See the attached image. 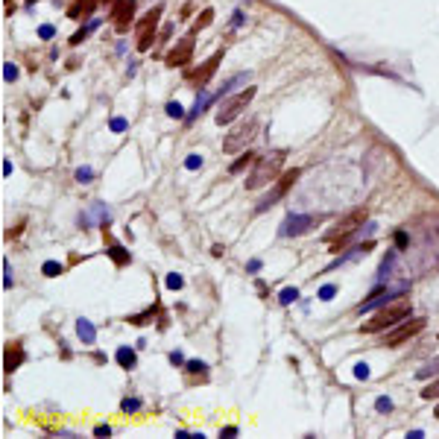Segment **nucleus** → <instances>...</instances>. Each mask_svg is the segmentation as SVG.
Returning <instances> with one entry per match:
<instances>
[{"instance_id": "1", "label": "nucleus", "mask_w": 439, "mask_h": 439, "mask_svg": "<svg viewBox=\"0 0 439 439\" xmlns=\"http://www.w3.org/2000/svg\"><path fill=\"white\" fill-rule=\"evenodd\" d=\"M410 299H395V302H386L381 311H375V316L363 325V334H378V331H389L392 325H398L401 319L410 316Z\"/></svg>"}, {"instance_id": "2", "label": "nucleus", "mask_w": 439, "mask_h": 439, "mask_svg": "<svg viewBox=\"0 0 439 439\" xmlns=\"http://www.w3.org/2000/svg\"><path fill=\"white\" fill-rule=\"evenodd\" d=\"M281 164H284V153H273V156L258 158V161H255V170L246 176V188H249V190H258V188L275 182L278 173H281Z\"/></svg>"}, {"instance_id": "3", "label": "nucleus", "mask_w": 439, "mask_h": 439, "mask_svg": "<svg viewBox=\"0 0 439 439\" xmlns=\"http://www.w3.org/2000/svg\"><path fill=\"white\" fill-rule=\"evenodd\" d=\"M425 328V319H401L398 325H392V328L384 334V345L389 348H395V345H401V343H407V340H413L419 331Z\"/></svg>"}, {"instance_id": "4", "label": "nucleus", "mask_w": 439, "mask_h": 439, "mask_svg": "<svg viewBox=\"0 0 439 439\" xmlns=\"http://www.w3.org/2000/svg\"><path fill=\"white\" fill-rule=\"evenodd\" d=\"M252 97H255V88H246V91H240V94H234V97H228L222 106L217 109V123L220 126H225V123H231L240 111L246 109L249 103H252Z\"/></svg>"}, {"instance_id": "5", "label": "nucleus", "mask_w": 439, "mask_h": 439, "mask_svg": "<svg viewBox=\"0 0 439 439\" xmlns=\"http://www.w3.org/2000/svg\"><path fill=\"white\" fill-rule=\"evenodd\" d=\"M255 132H258V120H246V123H240L237 129H231V132L225 135L222 150H225V153H240V150L255 138Z\"/></svg>"}, {"instance_id": "6", "label": "nucleus", "mask_w": 439, "mask_h": 439, "mask_svg": "<svg viewBox=\"0 0 439 439\" xmlns=\"http://www.w3.org/2000/svg\"><path fill=\"white\" fill-rule=\"evenodd\" d=\"M363 220H366V211L363 208H354V211H348L343 220H337V225L325 231V240L334 243L337 237H345V234H351V231H357V225H363Z\"/></svg>"}, {"instance_id": "7", "label": "nucleus", "mask_w": 439, "mask_h": 439, "mask_svg": "<svg viewBox=\"0 0 439 439\" xmlns=\"http://www.w3.org/2000/svg\"><path fill=\"white\" fill-rule=\"evenodd\" d=\"M158 15H161V6H156L141 24H138V50L144 53V50H150V44H153V38H156V27H158Z\"/></svg>"}, {"instance_id": "8", "label": "nucleus", "mask_w": 439, "mask_h": 439, "mask_svg": "<svg viewBox=\"0 0 439 439\" xmlns=\"http://www.w3.org/2000/svg\"><path fill=\"white\" fill-rule=\"evenodd\" d=\"M299 173H302V170H290V173H284V176H281V179L275 182V188L270 190V193H267V199H261V205H258L255 211L261 214V211H267L270 205H275V202H278V199H281V196H284V193L290 190V185H293V182L299 179Z\"/></svg>"}, {"instance_id": "9", "label": "nucleus", "mask_w": 439, "mask_h": 439, "mask_svg": "<svg viewBox=\"0 0 439 439\" xmlns=\"http://www.w3.org/2000/svg\"><path fill=\"white\" fill-rule=\"evenodd\" d=\"M190 56H193V32L190 35H185L170 53H167V64L170 67H182V64H188L190 62Z\"/></svg>"}, {"instance_id": "10", "label": "nucleus", "mask_w": 439, "mask_h": 439, "mask_svg": "<svg viewBox=\"0 0 439 439\" xmlns=\"http://www.w3.org/2000/svg\"><path fill=\"white\" fill-rule=\"evenodd\" d=\"M132 15H135V0H117V6L111 9V21H114L117 32H126L129 30Z\"/></svg>"}, {"instance_id": "11", "label": "nucleus", "mask_w": 439, "mask_h": 439, "mask_svg": "<svg viewBox=\"0 0 439 439\" xmlns=\"http://www.w3.org/2000/svg\"><path fill=\"white\" fill-rule=\"evenodd\" d=\"M220 62H222V53H214L211 59H208V62H202V64H199V67H196V70L190 73V79H193V82H196L199 88H202V85H208V82H211V76H214V70H217Z\"/></svg>"}, {"instance_id": "12", "label": "nucleus", "mask_w": 439, "mask_h": 439, "mask_svg": "<svg viewBox=\"0 0 439 439\" xmlns=\"http://www.w3.org/2000/svg\"><path fill=\"white\" fill-rule=\"evenodd\" d=\"M311 225H316V217H302V214H290L284 220V234H305Z\"/></svg>"}, {"instance_id": "13", "label": "nucleus", "mask_w": 439, "mask_h": 439, "mask_svg": "<svg viewBox=\"0 0 439 439\" xmlns=\"http://www.w3.org/2000/svg\"><path fill=\"white\" fill-rule=\"evenodd\" d=\"M401 290H404V287H386V290H378L372 299H366V302L360 305V314H363V311H375V308H378V305H384V302H392V296H395V293H401Z\"/></svg>"}, {"instance_id": "14", "label": "nucleus", "mask_w": 439, "mask_h": 439, "mask_svg": "<svg viewBox=\"0 0 439 439\" xmlns=\"http://www.w3.org/2000/svg\"><path fill=\"white\" fill-rule=\"evenodd\" d=\"M76 334L82 337V343H94V340H97V328H94L88 319H79V322H76Z\"/></svg>"}, {"instance_id": "15", "label": "nucleus", "mask_w": 439, "mask_h": 439, "mask_svg": "<svg viewBox=\"0 0 439 439\" xmlns=\"http://www.w3.org/2000/svg\"><path fill=\"white\" fill-rule=\"evenodd\" d=\"M106 252H109V255H111V261H114L117 267H123V264H129V252H126V249H123L120 243H109V249H106Z\"/></svg>"}, {"instance_id": "16", "label": "nucleus", "mask_w": 439, "mask_h": 439, "mask_svg": "<svg viewBox=\"0 0 439 439\" xmlns=\"http://www.w3.org/2000/svg\"><path fill=\"white\" fill-rule=\"evenodd\" d=\"M114 357H117V363H120L123 369H132V366H135V360H138V357H135V351H132V348H126V345H120Z\"/></svg>"}, {"instance_id": "17", "label": "nucleus", "mask_w": 439, "mask_h": 439, "mask_svg": "<svg viewBox=\"0 0 439 439\" xmlns=\"http://www.w3.org/2000/svg\"><path fill=\"white\" fill-rule=\"evenodd\" d=\"M439 375V354L434 357V360H428L419 372H416V378H422V381H428V378H437Z\"/></svg>"}, {"instance_id": "18", "label": "nucleus", "mask_w": 439, "mask_h": 439, "mask_svg": "<svg viewBox=\"0 0 439 439\" xmlns=\"http://www.w3.org/2000/svg\"><path fill=\"white\" fill-rule=\"evenodd\" d=\"M24 360V351L15 345V348H9L6 351V372H12V369H18V363Z\"/></svg>"}, {"instance_id": "19", "label": "nucleus", "mask_w": 439, "mask_h": 439, "mask_svg": "<svg viewBox=\"0 0 439 439\" xmlns=\"http://www.w3.org/2000/svg\"><path fill=\"white\" fill-rule=\"evenodd\" d=\"M255 161H258V156H255V153H243V156H240V158H237V161H234V164L228 167V173H240V170H243V167L255 164Z\"/></svg>"}, {"instance_id": "20", "label": "nucleus", "mask_w": 439, "mask_h": 439, "mask_svg": "<svg viewBox=\"0 0 439 439\" xmlns=\"http://www.w3.org/2000/svg\"><path fill=\"white\" fill-rule=\"evenodd\" d=\"M211 21H214V12H211V9H205V12H202V15L196 18V24H193V32H196V30H205V27H208Z\"/></svg>"}, {"instance_id": "21", "label": "nucleus", "mask_w": 439, "mask_h": 439, "mask_svg": "<svg viewBox=\"0 0 439 439\" xmlns=\"http://www.w3.org/2000/svg\"><path fill=\"white\" fill-rule=\"evenodd\" d=\"M422 398H428V401H431V398H439V375L434 378V384H428L422 389Z\"/></svg>"}, {"instance_id": "22", "label": "nucleus", "mask_w": 439, "mask_h": 439, "mask_svg": "<svg viewBox=\"0 0 439 439\" xmlns=\"http://www.w3.org/2000/svg\"><path fill=\"white\" fill-rule=\"evenodd\" d=\"M296 296H299V290H296V287H284V290H281V296H278V302H281V305H290V302H296Z\"/></svg>"}, {"instance_id": "23", "label": "nucleus", "mask_w": 439, "mask_h": 439, "mask_svg": "<svg viewBox=\"0 0 439 439\" xmlns=\"http://www.w3.org/2000/svg\"><path fill=\"white\" fill-rule=\"evenodd\" d=\"M41 270H44L47 278H56V275L62 273V264H56V261H44V267H41Z\"/></svg>"}, {"instance_id": "24", "label": "nucleus", "mask_w": 439, "mask_h": 439, "mask_svg": "<svg viewBox=\"0 0 439 439\" xmlns=\"http://www.w3.org/2000/svg\"><path fill=\"white\" fill-rule=\"evenodd\" d=\"M164 284H167V287H170V290H179V287L185 284V278H182V275H179V273H170V275H167V278H164Z\"/></svg>"}, {"instance_id": "25", "label": "nucleus", "mask_w": 439, "mask_h": 439, "mask_svg": "<svg viewBox=\"0 0 439 439\" xmlns=\"http://www.w3.org/2000/svg\"><path fill=\"white\" fill-rule=\"evenodd\" d=\"M91 176H94V173H91V167H79V170H76V182H82V185H88V182H91Z\"/></svg>"}, {"instance_id": "26", "label": "nucleus", "mask_w": 439, "mask_h": 439, "mask_svg": "<svg viewBox=\"0 0 439 439\" xmlns=\"http://www.w3.org/2000/svg\"><path fill=\"white\" fill-rule=\"evenodd\" d=\"M334 293H337V287H334V284L319 287V299H322V302H331V299H334Z\"/></svg>"}, {"instance_id": "27", "label": "nucleus", "mask_w": 439, "mask_h": 439, "mask_svg": "<svg viewBox=\"0 0 439 439\" xmlns=\"http://www.w3.org/2000/svg\"><path fill=\"white\" fill-rule=\"evenodd\" d=\"M3 76H6V82H12V79H18V67H15L12 62H6V67H3Z\"/></svg>"}, {"instance_id": "28", "label": "nucleus", "mask_w": 439, "mask_h": 439, "mask_svg": "<svg viewBox=\"0 0 439 439\" xmlns=\"http://www.w3.org/2000/svg\"><path fill=\"white\" fill-rule=\"evenodd\" d=\"M185 167H188V170H199V167H202V156H188V158H185Z\"/></svg>"}, {"instance_id": "29", "label": "nucleus", "mask_w": 439, "mask_h": 439, "mask_svg": "<svg viewBox=\"0 0 439 439\" xmlns=\"http://www.w3.org/2000/svg\"><path fill=\"white\" fill-rule=\"evenodd\" d=\"M375 407H378L381 413H389V410H392V401H389L386 395H381V398H375Z\"/></svg>"}, {"instance_id": "30", "label": "nucleus", "mask_w": 439, "mask_h": 439, "mask_svg": "<svg viewBox=\"0 0 439 439\" xmlns=\"http://www.w3.org/2000/svg\"><path fill=\"white\" fill-rule=\"evenodd\" d=\"M3 287H6V290H9V287H12V264H9V261H3Z\"/></svg>"}, {"instance_id": "31", "label": "nucleus", "mask_w": 439, "mask_h": 439, "mask_svg": "<svg viewBox=\"0 0 439 439\" xmlns=\"http://www.w3.org/2000/svg\"><path fill=\"white\" fill-rule=\"evenodd\" d=\"M167 114H170V117H185V111H182L179 103H167Z\"/></svg>"}, {"instance_id": "32", "label": "nucleus", "mask_w": 439, "mask_h": 439, "mask_svg": "<svg viewBox=\"0 0 439 439\" xmlns=\"http://www.w3.org/2000/svg\"><path fill=\"white\" fill-rule=\"evenodd\" d=\"M354 375H357L360 381H366V378H369V366H366V363H357V366H354Z\"/></svg>"}, {"instance_id": "33", "label": "nucleus", "mask_w": 439, "mask_h": 439, "mask_svg": "<svg viewBox=\"0 0 439 439\" xmlns=\"http://www.w3.org/2000/svg\"><path fill=\"white\" fill-rule=\"evenodd\" d=\"M138 407H141V398H126V401H123V410H126V413H132V410H138Z\"/></svg>"}, {"instance_id": "34", "label": "nucleus", "mask_w": 439, "mask_h": 439, "mask_svg": "<svg viewBox=\"0 0 439 439\" xmlns=\"http://www.w3.org/2000/svg\"><path fill=\"white\" fill-rule=\"evenodd\" d=\"M126 129V120L123 117H111V132H123Z\"/></svg>"}, {"instance_id": "35", "label": "nucleus", "mask_w": 439, "mask_h": 439, "mask_svg": "<svg viewBox=\"0 0 439 439\" xmlns=\"http://www.w3.org/2000/svg\"><path fill=\"white\" fill-rule=\"evenodd\" d=\"M53 27H50V24H44V27H41V30H38V35H41V38H53Z\"/></svg>"}, {"instance_id": "36", "label": "nucleus", "mask_w": 439, "mask_h": 439, "mask_svg": "<svg viewBox=\"0 0 439 439\" xmlns=\"http://www.w3.org/2000/svg\"><path fill=\"white\" fill-rule=\"evenodd\" d=\"M188 369H190V372H202V369H205V363H202V360H190V363H188Z\"/></svg>"}, {"instance_id": "37", "label": "nucleus", "mask_w": 439, "mask_h": 439, "mask_svg": "<svg viewBox=\"0 0 439 439\" xmlns=\"http://www.w3.org/2000/svg\"><path fill=\"white\" fill-rule=\"evenodd\" d=\"M222 437H237V428H234V425H228V428H222Z\"/></svg>"}, {"instance_id": "38", "label": "nucleus", "mask_w": 439, "mask_h": 439, "mask_svg": "<svg viewBox=\"0 0 439 439\" xmlns=\"http://www.w3.org/2000/svg\"><path fill=\"white\" fill-rule=\"evenodd\" d=\"M94 434H97V437H109V434H111V428H109V425H100V428H97Z\"/></svg>"}, {"instance_id": "39", "label": "nucleus", "mask_w": 439, "mask_h": 439, "mask_svg": "<svg viewBox=\"0 0 439 439\" xmlns=\"http://www.w3.org/2000/svg\"><path fill=\"white\" fill-rule=\"evenodd\" d=\"M395 243H398V246H407V234H404V231H398V234H395Z\"/></svg>"}, {"instance_id": "40", "label": "nucleus", "mask_w": 439, "mask_h": 439, "mask_svg": "<svg viewBox=\"0 0 439 439\" xmlns=\"http://www.w3.org/2000/svg\"><path fill=\"white\" fill-rule=\"evenodd\" d=\"M246 270H249V273H258V270H261V261H249Z\"/></svg>"}, {"instance_id": "41", "label": "nucleus", "mask_w": 439, "mask_h": 439, "mask_svg": "<svg viewBox=\"0 0 439 439\" xmlns=\"http://www.w3.org/2000/svg\"><path fill=\"white\" fill-rule=\"evenodd\" d=\"M170 360H173V366H179V363H182V354H179V351H173V354H170Z\"/></svg>"}, {"instance_id": "42", "label": "nucleus", "mask_w": 439, "mask_h": 439, "mask_svg": "<svg viewBox=\"0 0 439 439\" xmlns=\"http://www.w3.org/2000/svg\"><path fill=\"white\" fill-rule=\"evenodd\" d=\"M434 413H437V419H439V407H437V410H434Z\"/></svg>"}, {"instance_id": "43", "label": "nucleus", "mask_w": 439, "mask_h": 439, "mask_svg": "<svg viewBox=\"0 0 439 439\" xmlns=\"http://www.w3.org/2000/svg\"><path fill=\"white\" fill-rule=\"evenodd\" d=\"M106 3H114V0H106Z\"/></svg>"}]
</instances>
